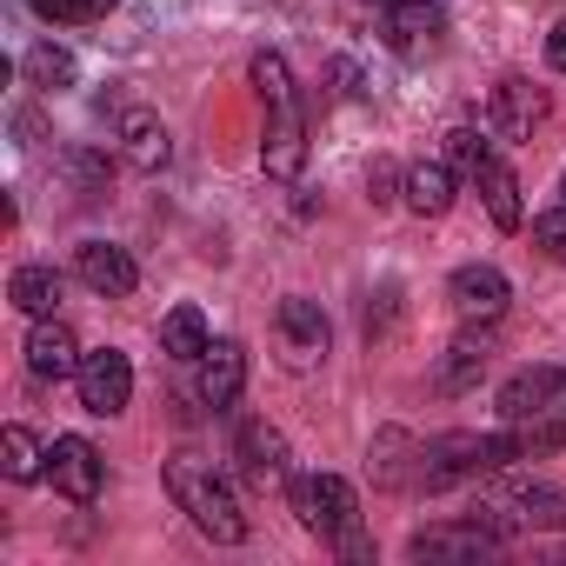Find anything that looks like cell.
I'll list each match as a JSON object with an SVG mask.
<instances>
[{"label": "cell", "mask_w": 566, "mask_h": 566, "mask_svg": "<svg viewBox=\"0 0 566 566\" xmlns=\"http://www.w3.org/2000/svg\"><path fill=\"white\" fill-rule=\"evenodd\" d=\"M28 374L41 380V387H54V380H74L81 374V347H74V334L48 314V321H34V334H28Z\"/></svg>", "instance_id": "obj_14"}, {"label": "cell", "mask_w": 566, "mask_h": 566, "mask_svg": "<svg viewBox=\"0 0 566 566\" xmlns=\"http://www.w3.org/2000/svg\"><path fill=\"white\" fill-rule=\"evenodd\" d=\"M374 8H427V0H374Z\"/></svg>", "instance_id": "obj_32"}, {"label": "cell", "mask_w": 566, "mask_h": 566, "mask_svg": "<svg viewBox=\"0 0 566 566\" xmlns=\"http://www.w3.org/2000/svg\"><path fill=\"white\" fill-rule=\"evenodd\" d=\"M8 301H14L28 321H48V314L61 307V273H54V266H14Z\"/></svg>", "instance_id": "obj_20"}, {"label": "cell", "mask_w": 566, "mask_h": 566, "mask_svg": "<svg viewBox=\"0 0 566 566\" xmlns=\"http://www.w3.org/2000/svg\"><path fill=\"white\" fill-rule=\"evenodd\" d=\"M0 467H8V480H48V453L28 427H8L0 433Z\"/></svg>", "instance_id": "obj_24"}, {"label": "cell", "mask_w": 566, "mask_h": 566, "mask_svg": "<svg viewBox=\"0 0 566 566\" xmlns=\"http://www.w3.org/2000/svg\"><path fill=\"white\" fill-rule=\"evenodd\" d=\"M447 301H453V314H460L467 327H493V321L506 314L513 287H506V273H500V266L467 260V266H453V280H447Z\"/></svg>", "instance_id": "obj_9"}, {"label": "cell", "mask_w": 566, "mask_h": 566, "mask_svg": "<svg viewBox=\"0 0 566 566\" xmlns=\"http://www.w3.org/2000/svg\"><path fill=\"white\" fill-rule=\"evenodd\" d=\"M334 87L354 101V94H360V67H354V61H334Z\"/></svg>", "instance_id": "obj_29"}, {"label": "cell", "mask_w": 566, "mask_h": 566, "mask_svg": "<svg viewBox=\"0 0 566 566\" xmlns=\"http://www.w3.org/2000/svg\"><path fill=\"white\" fill-rule=\"evenodd\" d=\"M193 367H200V400L207 407H233L240 400V387H247V347L240 340H213Z\"/></svg>", "instance_id": "obj_17"}, {"label": "cell", "mask_w": 566, "mask_h": 566, "mask_svg": "<svg viewBox=\"0 0 566 566\" xmlns=\"http://www.w3.org/2000/svg\"><path fill=\"white\" fill-rule=\"evenodd\" d=\"M253 94L266 107V147H260V160H266L273 180H294L301 160H307V114H301V87H294V74H287L280 54H253Z\"/></svg>", "instance_id": "obj_1"}, {"label": "cell", "mask_w": 566, "mask_h": 566, "mask_svg": "<svg viewBox=\"0 0 566 566\" xmlns=\"http://www.w3.org/2000/svg\"><path fill=\"white\" fill-rule=\"evenodd\" d=\"M493 134H506V140H533V127L546 120V87H533L526 74H506L500 87H493Z\"/></svg>", "instance_id": "obj_13"}, {"label": "cell", "mask_w": 566, "mask_h": 566, "mask_svg": "<svg viewBox=\"0 0 566 566\" xmlns=\"http://www.w3.org/2000/svg\"><path fill=\"white\" fill-rule=\"evenodd\" d=\"M74 273H81V287H94V294H107V301H120V294H134V287H140L134 253H127V247H114V240H87V247L74 253Z\"/></svg>", "instance_id": "obj_12"}, {"label": "cell", "mask_w": 566, "mask_h": 566, "mask_svg": "<svg viewBox=\"0 0 566 566\" xmlns=\"http://www.w3.org/2000/svg\"><path fill=\"white\" fill-rule=\"evenodd\" d=\"M546 61H553V67H559V74H566V21H559V28H553V34H546Z\"/></svg>", "instance_id": "obj_30"}, {"label": "cell", "mask_w": 566, "mask_h": 566, "mask_svg": "<svg viewBox=\"0 0 566 566\" xmlns=\"http://www.w3.org/2000/svg\"><path fill=\"white\" fill-rule=\"evenodd\" d=\"M493 407H500V420H506V427L566 413V367H520L513 380H500Z\"/></svg>", "instance_id": "obj_7"}, {"label": "cell", "mask_w": 566, "mask_h": 566, "mask_svg": "<svg viewBox=\"0 0 566 566\" xmlns=\"http://www.w3.org/2000/svg\"><path fill=\"white\" fill-rule=\"evenodd\" d=\"M453 193H460V174H453L447 160H420V167L400 174V200H407L420 220H440V213L453 207Z\"/></svg>", "instance_id": "obj_18"}, {"label": "cell", "mask_w": 566, "mask_h": 566, "mask_svg": "<svg viewBox=\"0 0 566 566\" xmlns=\"http://www.w3.org/2000/svg\"><path fill=\"white\" fill-rule=\"evenodd\" d=\"M233 453H240L247 480H260V486L287 480V433H280V427H266V420H247V427L233 433Z\"/></svg>", "instance_id": "obj_16"}, {"label": "cell", "mask_w": 566, "mask_h": 566, "mask_svg": "<svg viewBox=\"0 0 566 566\" xmlns=\"http://www.w3.org/2000/svg\"><path fill=\"white\" fill-rule=\"evenodd\" d=\"M486 160H493V147H486L473 127H453V134H447V167H453L460 180H480V167H486Z\"/></svg>", "instance_id": "obj_26"}, {"label": "cell", "mask_w": 566, "mask_h": 566, "mask_svg": "<svg viewBox=\"0 0 566 566\" xmlns=\"http://www.w3.org/2000/svg\"><path fill=\"white\" fill-rule=\"evenodd\" d=\"M407 553H413V559H486V553H500V533H493V526H480V520L467 513V520L420 526V533L407 539Z\"/></svg>", "instance_id": "obj_11"}, {"label": "cell", "mask_w": 566, "mask_h": 566, "mask_svg": "<svg viewBox=\"0 0 566 566\" xmlns=\"http://www.w3.org/2000/svg\"><path fill=\"white\" fill-rule=\"evenodd\" d=\"M486 367H493V340H486V334H460V340L440 354L433 387H440V394H467V387H480Z\"/></svg>", "instance_id": "obj_19"}, {"label": "cell", "mask_w": 566, "mask_h": 566, "mask_svg": "<svg viewBox=\"0 0 566 566\" xmlns=\"http://www.w3.org/2000/svg\"><path fill=\"white\" fill-rule=\"evenodd\" d=\"M473 187H480V200H486L493 227H500V233H513V227H520V174H513L506 160H486Z\"/></svg>", "instance_id": "obj_21"}, {"label": "cell", "mask_w": 566, "mask_h": 566, "mask_svg": "<svg viewBox=\"0 0 566 566\" xmlns=\"http://www.w3.org/2000/svg\"><path fill=\"white\" fill-rule=\"evenodd\" d=\"M167 493H174V506H180L213 546H240V539H247L240 493L227 486V473H220L213 460H200V453H174V460H167Z\"/></svg>", "instance_id": "obj_2"}, {"label": "cell", "mask_w": 566, "mask_h": 566, "mask_svg": "<svg viewBox=\"0 0 566 566\" xmlns=\"http://www.w3.org/2000/svg\"><path fill=\"white\" fill-rule=\"evenodd\" d=\"M374 200H394V167H387V160L374 167Z\"/></svg>", "instance_id": "obj_31"}, {"label": "cell", "mask_w": 566, "mask_h": 566, "mask_svg": "<svg viewBox=\"0 0 566 566\" xmlns=\"http://www.w3.org/2000/svg\"><path fill=\"white\" fill-rule=\"evenodd\" d=\"M394 21H387V48L394 54H420V48H433V34H440V8L427 0V8H387Z\"/></svg>", "instance_id": "obj_22"}, {"label": "cell", "mask_w": 566, "mask_h": 566, "mask_svg": "<svg viewBox=\"0 0 566 566\" xmlns=\"http://www.w3.org/2000/svg\"><path fill=\"white\" fill-rule=\"evenodd\" d=\"M48 480H54V493H67V500H94L101 480H107V460H101L94 440L61 433V440L48 447Z\"/></svg>", "instance_id": "obj_10"}, {"label": "cell", "mask_w": 566, "mask_h": 566, "mask_svg": "<svg viewBox=\"0 0 566 566\" xmlns=\"http://www.w3.org/2000/svg\"><path fill=\"white\" fill-rule=\"evenodd\" d=\"M533 247H539L546 260H559V266H566V207H553V213H539V220H533Z\"/></svg>", "instance_id": "obj_28"}, {"label": "cell", "mask_w": 566, "mask_h": 566, "mask_svg": "<svg viewBox=\"0 0 566 566\" xmlns=\"http://www.w3.org/2000/svg\"><path fill=\"white\" fill-rule=\"evenodd\" d=\"M120 0H34V14L41 21H54V28H81V21H101V14H114Z\"/></svg>", "instance_id": "obj_27"}, {"label": "cell", "mask_w": 566, "mask_h": 566, "mask_svg": "<svg viewBox=\"0 0 566 566\" xmlns=\"http://www.w3.org/2000/svg\"><path fill=\"white\" fill-rule=\"evenodd\" d=\"M114 140H120L127 167H140V174H160V167L174 160V140H167V127H160L147 107H120V120H114Z\"/></svg>", "instance_id": "obj_15"}, {"label": "cell", "mask_w": 566, "mask_h": 566, "mask_svg": "<svg viewBox=\"0 0 566 566\" xmlns=\"http://www.w3.org/2000/svg\"><path fill=\"white\" fill-rule=\"evenodd\" d=\"M559 207H566V174H559Z\"/></svg>", "instance_id": "obj_33"}, {"label": "cell", "mask_w": 566, "mask_h": 566, "mask_svg": "<svg viewBox=\"0 0 566 566\" xmlns=\"http://www.w3.org/2000/svg\"><path fill=\"white\" fill-rule=\"evenodd\" d=\"M520 460H526L520 427H506V433H440V440H427V447L413 453V486L440 493V486H453V480H486V473L520 467Z\"/></svg>", "instance_id": "obj_3"}, {"label": "cell", "mask_w": 566, "mask_h": 566, "mask_svg": "<svg viewBox=\"0 0 566 566\" xmlns=\"http://www.w3.org/2000/svg\"><path fill=\"white\" fill-rule=\"evenodd\" d=\"M273 334H280V360H287L294 374L321 367V360H327V340H334L321 301H301V294H287V301L273 307Z\"/></svg>", "instance_id": "obj_6"}, {"label": "cell", "mask_w": 566, "mask_h": 566, "mask_svg": "<svg viewBox=\"0 0 566 566\" xmlns=\"http://www.w3.org/2000/svg\"><path fill=\"white\" fill-rule=\"evenodd\" d=\"M294 513H301L307 533L340 539V533L360 520V500H354V486H347L340 473H301V480H294Z\"/></svg>", "instance_id": "obj_5"}, {"label": "cell", "mask_w": 566, "mask_h": 566, "mask_svg": "<svg viewBox=\"0 0 566 566\" xmlns=\"http://www.w3.org/2000/svg\"><path fill=\"white\" fill-rule=\"evenodd\" d=\"M473 520L493 526L500 539L533 533V526H566V493H553V486H539V480H506V467H500V473H486V486L473 493Z\"/></svg>", "instance_id": "obj_4"}, {"label": "cell", "mask_w": 566, "mask_h": 566, "mask_svg": "<svg viewBox=\"0 0 566 566\" xmlns=\"http://www.w3.org/2000/svg\"><path fill=\"white\" fill-rule=\"evenodd\" d=\"M74 387H81V407H87L94 420H114V413L134 400V360H127L120 347L81 354V374H74Z\"/></svg>", "instance_id": "obj_8"}, {"label": "cell", "mask_w": 566, "mask_h": 566, "mask_svg": "<svg viewBox=\"0 0 566 566\" xmlns=\"http://www.w3.org/2000/svg\"><path fill=\"white\" fill-rule=\"evenodd\" d=\"M213 340H207V321H200V307H174L167 321H160V354H174V360H200Z\"/></svg>", "instance_id": "obj_23"}, {"label": "cell", "mask_w": 566, "mask_h": 566, "mask_svg": "<svg viewBox=\"0 0 566 566\" xmlns=\"http://www.w3.org/2000/svg\"><path fill=\"white\" fill-rule=\"evenodd\" d=\"M21 67H28V81H34V87H74V74H81V67H74V54H67V48H54V41H41Z\"/></svg>", "instance_id": "obj_25"}]
</instances>
